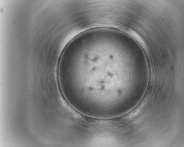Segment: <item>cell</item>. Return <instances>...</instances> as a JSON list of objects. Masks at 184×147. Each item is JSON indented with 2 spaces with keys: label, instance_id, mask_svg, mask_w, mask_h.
<instances>
[{
  "label": "cell",
  "instance_id": "obj_1",
  "mask_svg": "<svg viewBox=\"0 0 184 147\" xmlns=\"http://www.w3.org/2000/svg\"><path fill=\"white\" fill-rule=\"evenodd\" d=\"M115 50L113 41H108L85 52L75 66L79 71L74 83L78 96L87 104L109 113H113L116 104L121 80L128 76L127 71L118 66Z\"/></svg>",
  "mask_w": 184,
  "mask_h": 147
}]
</instances>
